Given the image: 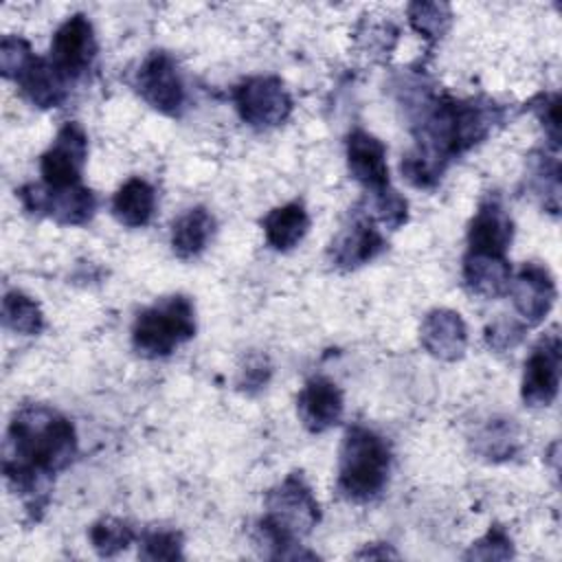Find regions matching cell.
<instances>
[{"mask_svg": "<svg viewBox=\"0 0 562 562\" xmlns=\"http://www.w3.org/2000/svg\"><path fill=\"white\" fill-rule=\"evenodd\" d=\"M77 454V435L72 424L57 411L29 404L22 406L4 439V476L9 485L40 509L57 472L70 465Z\"/></svg>", "mask_w": 562, "mask_h": 562, "instance_id": "6da1fadb", "label": "cell"}, {"mask_svg": "<svg viewBox=\"0 0 562 562\" xmlns=\"http://www.w3.org/2000/svg\"><path fill=\"white\" fill-rule=\"evenodd\" d=\"M391 452L373 430L356 424L345 432L338 461V490L349 501H369L389 479Z\"/></svg>", "mask_w": 562, "mask_h": 562, "instance_id": "7a4b0ae2", "label": "cell"}, {"mask_svg": "<svg viewBox=\"0 0 562 562\" xmlns=\"http://www.w3.org/2000/svg\"><path fill=\"white\" fill-rule=\"evenodd\" d=\"M321 518L318 501L301 474H290L283 483L272 487L266 496V514L261 531L270 544L279 551L274 558H283L285 549L299 544Z\"/></svg>", "mask_w": 562, "mask_h": 562, "instance_id": "3957f363", "label": "cell"}, {"mask_svg": "<svg viewBox=\"0 0 562 562\" xmlns=\"http://www.w3.org/2000/svg\"><path fill=\"white\" fill-rule=\"evenodd\" d=\"M193 334V303L182 294H173L160 299L136 316L132 327V345L145 358H162Z\"/></svg>", "mask_w": 562, "mask_h": 562, "instance_id": "277c9868", "label": "cell"}, {"mask_svg": "<svg viewBox=\"0 0 562 562\" xmlns=\"http://www.w3.org/2000/svg\"><path fill=\"white\" fill-rule=\"evenodd\" d=\"M235 108L244 123L257 130L281 125L292 112V99L279 77L257 75L233 90Z\"/></svg>", "mask_w": 562, "mask_h": 562, "instance_id": "5b68a950", "label": "cell"}, {"mask_svg": "<svg viewBox=\"0 0 562 562\" xmlns=\"http://www.w3.org/2000/svg\"><path fill=\"white\" fill-rule=\"evenodd\" d=\"M18 195L29 213L53 217L59 224H72V226L86 224L97 211V198L83 184L64 187V189L46 187L44 182L24 184L18 191Z\"/></svg>", "mask_w": 562, "mask_h": 562, "instance_id": "8992f818", "label": "cell"}, {"mask_svg": "<svg viewBox=\"0 0 562 562\" xmlns=\"http://www.w3.org/2000/svg\"><path fill=\"white\" fill-rule=\"evenodd\" d=\"M138 94L158 112L176 116L184 105V83L176 59L165 50H151L136 70Z\"/></svg>", "mask_w": 562, "mask_h": 562, "instance_id": "52a82bcc", "label": "cell"}, {"mask_svg": "<svg viewBox=\"0 0 562 562\" xmlns=\"http://www.w3.org/2000/svg\"><path fill=\"white\" fill-rule=\"evenodd\" d=\"M88 158V136L75 121L64 123L53 145L40 158V173L46 187L64 189L81 184V171Z\"/></svg>", "mask_w": 562, "mask_h": 562, "instance_id": "ba28073f", "label": "cell"}, {"mask_svg": "<svg viewBox=\"0 0 562 562\" xmlns=\"http://www.w3.org/2000/svg\"><path fill=\"white\" fill-rule=\"evenodd\" d=\"M97 57V37L90 20L83 13L70 15L53 35L50 61L68 79L86 75Z\"/></svg>", "mask_w": 562, "mask_h": 562, "instance_id": "9c48e42d", "label": "cell"}, {"mask_svg": "<svg viewBox=\"0 0 562 562\" xmlns=\"http://www.w3.org/2000/svg\"><path fill=\"white\" fill-rule=\"evenodd\" d=\"M560 336L549 331L538 340L531 349L529 358L525 360V375H522V400L529 406H549L560 386Z\"/></svg>", "mask_w": 562, "mask_h": 562, "instance_id": "30bf717a", "label": "cell"}, {"mask_svg": "<svg viewBox=\"0 0 562 562\" xmlns=\"http://www.w3.org/2000/svg\"><path fill=\"white\" fill-rule=\"evenodd\" d=\"M512 301L516 312L527 321V325H538L555 301V281L551 272L540 263H525L516 279L509 281Z\"/></svg>", "mask_w": 562, "mask_h": 562, "instance_id": "8fae6325", "label": "cell"}, {"mask_svg": "<svg viewBox=\"0 0 562 562\" xmlns=\"http://www.w3.org/2000/svg\"><path fill=\"white\" fill-rule=\"evenodd\" d=\"M347 165L356 182H360L369 193L389 187L386 147L373 134L364 130H353L347 136Z\"/></svg>", "mask_w": 562, "mask_h": 562, "instance_id": "7c38bea8", "label": "cell"}, {"mask_svg": "<svg viewBox=\"0 0 562 562\" xmlns=\"http://www.w3.org/2000/svg\"><path fill=\"white\" fill-rule=\"evenodd\" d=\"M514 237V222L498 198L481 202L468 228V250L503 255L507 252Z\"/></svg>", "mask_w": 562, "mask_h": 562, "instance_id": "4fadbf2b", "label": "cell"}, {"mask_svg": "<svg viewBox=\"0 0 562 562\" xmlns=\"http://www.w3.org/2000/svg\"><path fill=\"white\" fill-rule=\"evenodd\" d=\"M384 248H386V241L382 233L375 228V222L362 213L351 222V226L338 233V237L331 241L329 255L334 266L351 270L362 263H369Z\"/></svg>", "mask_w": 562, "mask_h": 562, "instance_id": "5bb4252c", "label": "cell"}, {"mask_svg": "<svg viewBox=\"0 0 562 562\" xmlns=\"http://www.w3.org/2000/svg\"><path fill=\"white\" fill-rule=\"evenodd\" d=\"M419 338L424 349L439 360H459L468 347V329L459 312L439 307L424 316Z\"/></svg>", "mask_w": 562, "mask_h": 562, "instance_id": "9a60e30c", "label": "cell"}, {"mask_svg": "<svg viewBox=\"0 0 562 562\" xmlns=\"http://www.w3.org/2000/svg\"><path fill=\"white\" fill-rule=\"evenodd\" d=\"M296 404H299V417L303 426L312 432H323L336 426L345 411L340 389L323 375H316L305 382Z\"/></svg>", "mask_w": 562, "mask_h": 562, "instance_id": "2e32d148", "label": "cell"}, {"mask_svg": "<svg viewBox=\"0 0 562 562\" xmlns=\"http://www.w3.org/2000/svg\"><path fill=\"white\" fill-rule=\"evenodd\" d=\"M22 94L37 108H57L68 97V79L53 66L50 59L35 57L15 79Z\"/></svg>", "mask_w": 562, "mask_h": 562, "instance_id": "e0dca14e", "label": "cell"}, {"mask_svg": "<svg viewBox=\"0 0 562 562\" xmlns=\"http://www.w3.org/2000/svg\"><path fill=\"white\" fill-rule=\"evenodd\" d=\"M463 281L465 285L485 299L507 294L512 281V268L507 257L487 252H465L463 257Z\"/></svg>", "mask_w": 562, "mask_h": 562, "instance_id": "ac0fdd59", "label": "cell"}, {"mask_svg": "<svg viewBox=\"0 0 562 562\" xmlns=\"http://www.w3.org/2000/svg\"><path fill=\"white\" fill-rule=\"evenodd\" d=\"M261 226L266 241L274 250H290L305 237L310 228V215L301 202H290L272 209L261 220Z\"/></svg>", "mask_w": 562, "mask_h": 562, "instance_id": "d6986e66", "label": "cell"}, {"mask_svg": "<svg viewBox=\"0 0 562 562\" xmlns=\"http://www.w3.org/2000/svg\"><path fill=\"white\" fill-rule=\"evenodd\" d=\"M156 211V191L143 178H130L112 200L114 217L130 228H138L149 224Z\"/></svg>", "mask_w": 562, "mask_h": 562, "instance_id": "ffe728a7", "label": "cell"}, {"mask_svg": "<svg viewBox=\"0 0 562 562\" xmlns=\"http://www.w3.org/2000/svg\"><path fill=\"white\" fill-rule=\"evenodd\" d=\"M215 231V220L204 206H193L182 213L171 226V248L180 259L200 255Z\"/></svg>", "mask_w": 562, "mask_h": 562, "instance_id": "44dd1931", "label": "cell"}, {"mask_svg": "<svg viewBox=\"0 0 562 562\" xmlns=\"http://www.w3.org/2000/svg\"><path fill=\"white\" fill-rule=\"evenodd\" d=\"M2 323L7 329L24 336L40 334L44 327V314L40 305L24 292H7L2 299Z\"/></svg>", "mask_w": 562, "mask_h": 562, "instance_id": "7402d4cb", "label": "cell"}, {"mask_svg": "<svg viewBox=\"0 0 562 562\" xmlns=\"http://www.w3.org/2000/svg\"><path fill=\"white\" fill-rule=\"evenodd\" d=\"M452 20V11L443 2H413L408 4V22L411 26L428 37V40H439Z\"/></svg>", "mask_w": 562, "mask_h": 562, "instance_id": "603a6c76", "label": "cell"}, {"mask_svg": "<svg viewBox=\"0 0 562 562\" xmlns=\"http://www.w3.org/2000/svg\"><path fill=\"white\" fill-rule=\"evenodd\" d=\"M132 540H134L132 527L119 518H101L90 527V542L94 551L103 558L116 555L119 551L127 549Z\"/></svg>", "mask_w": 562, "mask_h": 562, "instance_id": "cb8c5ba5", "label": "cell"}, {"mask_svg": "<svg viewBox=\"0 0 562 562\" xmlns=\"http://www.w3.org/2000/svg\"><path fill=\"white\" fill-rule=\"evenodd\" d=\"M406 213H408L406 200L391 187H386L382 191H375V193H369V198H367L364 215L373 222L384 224L386 228L402 226L406 222Z\"/></svg>", "mask_w": 562, "mask_h": 562, "instance_id": "d4e9b609", "label": "cell"}, {"mask_svg": "<svg viewBox=\"0 0 562 562\" xmlns=\"http://www.w3.org/2000/svg\"><path fill=\"white\" fill-rule=\"evenodd\" d=\"M35 59L31 44L20 35H4L0 42V70L7 79H18L20 72Z\"/></svg>", "mask_w": 562, "mask_h": 562, "instance_id": "484cf974", "label": "cell"}, {"mask_svg": "<svg viewBox=\"0 0 562 562\" xmlns=\"http://www.w3.org/2000/svg\"><path fill=\"white\" fill-rule=\"evenodd\" d=\"M138 555L143 560H180L182 558V538L176 531H149Z\"/></svg>", "mask_w": 562, "mask_h": 562, "instance_id": "4316f807", "label": "cell"}, {"mask_svg": "<svg viewBox=\"0 0 562 562\" xmlns=\"http://www.w3.org/2000/svg\"><path fill=\"white\" fill-rule=\"evenodd\" d=\"M512 555V540L501 527H492L472 549L465 553L468 560H505Z\"/></svg>", "mask_w": 562, "mask_h": 562, "instance_id": "83f0119b", "label": "cell"}, {"mask_svg": "<svg viewBox=\"0 0 562 562\" xmlns=\"http://www.w3.org/2000/svg\"><path fill=\"white\" fill-rule=\"evenodd\" d=\"M481 452L487 457H507L514 450L516 435L512 430V424H492L487 426L481 437Z\"/></svg>", "mask_w": 562, "mask_h": 562, "instance_id": "f1b7e54d", "label": "cell"}, {"mask_svg": "<svg viewBox=\"0 0 562 562\" xmlns=\"http://www.w3.org/2000/svg\"><path fill=\"white\" fill-rule=\"evenodd\" d=\"M533 112L538 114V119L544 125V132L551 140V147L558 149L560 145V99L558 94H538L531 101Z\"/></svg>", "mask_w": 562, "mask_h": 562, "instance_id": "f546056e", "label": "cell"}, {"mask_svg": "<svg viewBox=\"0 0 562 562\" xmlns=\"http://www.w3.org/2000/svg\"><path fill=\"white\" fill-rule=\"evenodd\" d=\"M522 336H525V327L509 318H498L492 325H487V329H485V340L496 351L516 347L522 340Z\"/></svg>", "mask_w": 562, "mask_h": 562, "instance_id": "4dcf8cb0", "label": "cell"}]
</instances>
